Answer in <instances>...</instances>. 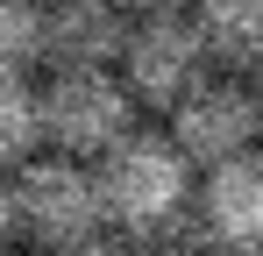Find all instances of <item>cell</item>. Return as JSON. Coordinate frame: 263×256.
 <instances>
[{
	"mask_svg": "<svg viewBox=\"0 0 263 256\" xmlns=\"http://www.w3.org/2000/svg\"><path fill=\"white\" fill-rule=\"evenodd\" d=\"M128 50V14L114 0H57L43 14V64L50 71H114Z\"/></svg>",
	"mask_w": 263,
	"mask_h": 256,
	"instance_id": "8992f818",
	"label": "cell"
},
{
	"mask_svg": "<svg viewBox=\"0 0 263 256\" xmlns=\"http://www.w3.org/2000/svg\"><path fill=\"white\" fill-rule=\"evenodd\" d=\"M43 64V7L0 0V85H22Z\"/></svg>",
	"mask_w": 263,
	"mask_h": 256,
	"instance_id": "9c48e42d",
	"label": "cell"
},
{
	"mask_svg": "<svg viewBox=\"0 0 263 256\" xmlns=\"http://www.w3.org/2000/svg\"><path fill=\"white\" fill-rule=\"evenodd\" d=\"M256 93L242 79H206L199 93H185L171 107V142H178V157L185 164H235V157H249L256 150Z\"/></svg>",
	"mask_w": 263,
	"mask_h": 256,
	"instance_id": "5b68a950",
	"label": "cell"
},
{
	"mask_svg": "<svg viewBox=\"0 0 263 256\" xmlns=\"http://www.w3.org/2000/svg\"><path fill=\"white\" fill-rule=\"evenodd\" d=\"M43 142V114L29 85H0V164H29Z\"/></svg>",
	"mask_w": 263,
	"mask_h": 256,
	"instance_id": "30bf717a",
	"label": "cell"
},
{
	"mask_svg": "<svg viewBox=\"0 0 263 256\" xmlns=\"http://www.w3.org/2000/svg\"><path fill=\"white\" fill-rule=\"evenodd\" d=\"M121 85L142 107H178L185 93L206 85V43L185 7H149L128 22V50H121Z\"/></svg>",
	"mask_w": 263,
	"mask_h": 256,
	"instance_id": "277c9868",
	"label": "cell"
},
{
	"mask_svg": "<svg viewBox=\"0 0 263 256\" xmlns=\"http://www.w3.org/2000/svg\"><path fill=\"white\" fill-rule=\"evenodd\" d=\"M71 256H142V249H135L128 235H92V242H79Z\"/></svg>",
	"mask_w": 263,
	"mask_h": 256,
	"instance_id": "8fae6325",
	"label": "cell"
},
{
	"mask_svg": "<svg viewBox=\"0 0 263 256\" xmlns=\"http://www.w3.org/2000/svg\"><path fill=\"white\" fill-rule=\"evenodd\" d=\"M0 256H36V249H14V242H7V249H0Z\"/></svg>",
	"mask_w": 263,
	"mask_h": 256,
	"instance_id": "5bb4252c",
	"label": "cell"
},
{
	"mask_svg": "<svg viewBox=\"0 0 263 256\" xmlns=\"http://www.w3.org/2000/svg\"><path fill=\"white\" fill-rule=\"evenodd\" d=\"M14 235H22L29 249H50V256H71L79 242L107 235L92 164H71V157H29L22 178H14Z\"/></svg>",
	"mask_w": 263,
	"mask_h": 256,
	"instance_id": "3957f363",
	"label": "cell"
},
{
	"mask_svg": "<svg viewBox=\"0 0 263 256\" xmlns=\"http://www.w3.org/2000/svg\"><path fill=\"white\" fill-rule=\"evenodd\" d=\"M199 207H206V235H214L220 249L263 256V150H249V157H235V164L206 171Z\"/></svg>",
	"mask_w": 263,
	"mask_h": 256,
	"instance_id": "52a82bcc",
	"label": "cell"
},
{
	"mask_svg": "<svg viewBox=\"0 0 263 256\" xmlns=\"http://www.w3.org/2000/svg\"><path fill=\"white\" fill-rule=\"evenodd\" d=\"M36 114H43V142L50 157H71V164H100L114 142L135 135V100L121 71H50V85L36 93Z\"/></svg>",
	"mask_w": 263,
	"mask_h": 256,
	"instance_id": "7a4b0ae2",
	"label": "cell"
},
{
	"mask_svg": "<svg viewBox=\"0 0 263 256\" xmlns=\"http://www.w3.org/2000/svg\"><path fill=\"white\" fill-rule=\"evenodd\" d=\"M192 22H199V43H206V64L235 71V79L263 71V0H206Z\"/></svg>",
	"mask_w": 263,
	"mask_h": 256,
	"instance_id": "ba28073f",
	"label": "cell"
},
{
	"mask_svg": "<svg viewBox=\"0 0 263 256\" xmlns=\"http://www.w3.org/2000/svg\"><path fill=\"white\" fill-rule=\"evenodd\" d=\"M92 185H100V213L121 228V235H164L178 228V213L192 199V164L178 157L171 135H149L135 128L128 142H114L100 164H92Z\"/></svg>",
	"mask_w": 263,
	"mask_h": 256,
	"instance_id": "6da1fadb",
	"label": "cell"
},
{
	"mask_svg": "<svg viewBox=\"0 0 263 256\" xmlns=\"http://www.w3.org/2000/svg\"><path fill=\"white\" fill-rule=\"evenodd\" d=\"M249 93H256V121H263V71H256V79H249Z\"/></svg>",
	"mask_w": 263,
	"mask_h": 256,
	"instance_id": "4fadbf2b",
	"label": "cell"
},
{
	"mask_svg": "<svg viewBox=\"0 0 263 256\" xmlns=\"http://www.w3.org/2000/svg\"><path fill=\"white\" fill-rule=\"evenodd\" d=\"M14 242V178H0V249Z\"/></svg>",
	"mask_w": 263,
	"mask_h": 256,
	"instance_id": "7c38bea8",
	"label": "cell"
}]
</instances>
